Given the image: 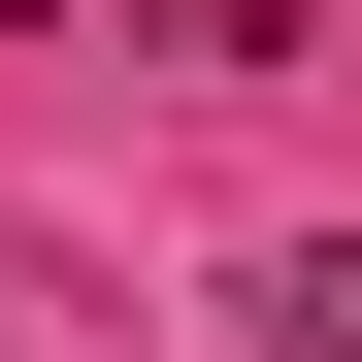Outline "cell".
<instances>
[{
  "label": "cell",
  "mask_w": 362,
  "mask_h": 362,
  "mask_svg": "<svg viewBox=\"0 0 362 362\" xmlns=\"http://www.w3.org/2000/svg\"><path fill=\"white\" fill-rule=\"evenodd\" d=\"M99 33H165V66H296L329 0H99Z\"/></svg>",
  "instance_id": "obj_1"
},
{
  "label": "cell",
  "mask_w": 362,
  "mask_h": 362,
  "mask_svg": "<svg viewBox=\"0 0 362 362\" xmlns=\"http://www.w3.org/2000/svg\"><path fill=\"white\" fill-rule=\"evenodd\" d=\"M264 362H362V230H296V264H264Z\"/></svg>",
  "instance_id": "obj_2"
}]
</instances>
